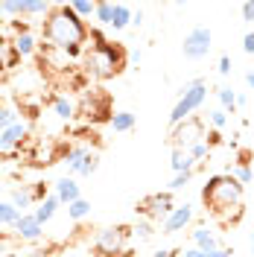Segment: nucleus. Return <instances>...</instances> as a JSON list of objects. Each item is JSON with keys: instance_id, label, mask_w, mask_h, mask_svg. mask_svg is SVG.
I'll return each instance as SVG.
<instances>
[{"instance_id": "1", "label": "nucleus", "mask_w": 254, "mask_h": 257, "mask_svg": "<svg viewBox=\"0 0 254 257\" xmlns=\"http://www.w3.org/2000/svg\"><path fill=\"white\" fill-rule=\"evenodd\" d=\"M88 32L91 30L85 27V21H79V18L73 15L67 3H56L50 9V15L41 21V38H44V44L64 50L70 59L85 56Z\"/></svg>"}, {"instance_id": "2", "label": "nucleus", "mask_w": 254, "mask_h": 257, "mask_svg": "<svg viewBox=\"0 0 254 257\" xmlns=\"http://www.w3.org/2000/svg\"><path fill=\"white\" fill-rule=\"evenodd\" d=\"M242 199L245 187L228 173H216L205 181L202 187V205L210 216H216L222 225H234L242 216Z\"/></svg>"}, {"instance_id": "3", "label": "nucleus", "mask_w": 254, "mask_h": 257, "mask_svg": "<svg viewBox=\"0 0 254 257\" xmlns=\"http://www.w3.org/2000/svg\"><path fill=\"white\" fill-rule=\"evenodd\" d=\"M126 62H129V53L123 44H99V47H85V56H82V70L91 76V79H114L126 70Z\"/></svg>"}, {"instance_id": "4", "label": "nucleus", "mask_w": 254, "mask_h": 257, "mask_svg": "<svg viewBox=\"0 0 254 257\" xmlns=\"http://www.w3.org/2000/svg\"><path fill=\"white\" fill-rule=\"evenodd\" d=\"M129 240H132V225H108L94 234L91 251L94 257H129Z\"/></svg>"}, {"instance_id": "5", "label": "nucleus", "mask_w": 254, "mask_h": 257, "mask_svg": "<svg viewBox=\"0 0 254 257\" xmlns=\"http://www.w3.org/2000/svg\"><path fill=\"white\" fill-rule=\"evenodd\" d=\"M207 99V82L199 76V79H190L184 82L181 88H178V99H175L173 111H170V126H178V123H184L187 117H193L196 108H202Z\"/></svg>"}, {"instance_id": "6", "label": "nucleus", "mask_w": 254, "mask_h": 257, "mask_svg": "<svg viewBox=\"0 0 254 257\" xmlns=\"http://www.w3.org/2000/svg\"><path fill=\"white\" fill-rule=\"evenodd\" d=\"M76 114H82L88 123H111L114 108H111V99L102 88H88L82 94V102L76 105Z\"/></svg>"}, {"instance_id": "7", "label": "nucleus", "mask_w": 254, "mask_h": 257, "mask_svg": "<svg viewBox=\"0 0 254 257\" xmlns=\"http://www.w3.org/2000/svg\"><path fill=\"white\" fill-rule=\"evenodd\" d=\"M173 208H175V199H173L170 190L149 193V196H143L141 202L135 205L138 216H141V219H152V222H164V219L173 213Z\"/></svg>"}, {"instance_id": "8", "label": "nucleus", "mask_w": 254, "mask_h": 257, "mask_svg": "<svg viewBox=\"0 0 254 257\" xmlns=\"http://www.w3.org/2000/svg\"><path fill=\"white\" fill-rule=\"evenodd\" d=\"M205 138H207L205 120H202V117H187L184 123H178V126L170 132V146H173V149H190V146L202 144Z\"/></svg>"}, {"instance_id": "9", "label": "nucleus", "mask_w": 254, "mask_h": 257, "mask_svg": "<svg viewBox=\"0 0 254 257\" xmlns=\"http://www.w3.org/2000/svg\"><path fill=\"white\" fill-rule=\"evenodd\" d=\"M210 50H213V32L207 30L205 24L193 27V30L184 35V41H181V53H184V59H190V62H202Z\"/></svg>"}, {"instance_id": "10", "label": "nucleus", "mask_w": 254, "mask_h": 257, "mask_svg": "<svg viewBox=\"0 0 254 257\" xmlns=\"http://www.w3.org/2000/svg\"><path fill=\"white\" fill-rule=\"evenodd\" d=\"M193 216H196V210H193V205H175L173 213L161 222V228H164V234H178V231H184V228H190L193 225Z\"/></svg>"}, {"instance_id": "11", "label": "nucleus", "mask_w": 254, "mask_h": 257, "mask_svg": "<svg viewBox=\"0 0 254 257\" xmlns=\"http://www.w3.org/2000/svg\"><path fill=\"white\" fill-rule=\"evenodd\" d=\"M30 138V126L24 120H18L15 126H9L6 132H0V152H12V149H21V144Z\"/></svg>"}, {"instance_id": "12", "label": "nucleus", "mask_w": 254, "mask_h": 257, "mask_svg": "<svg viewBox=\"0 0 254 257\" xmlns=\"http://www.w3.org/2000/svg\"><path fill=\"white\" fill-rule=\"evenodd\" d=\"M44 234V225L35 219V213H21V219L15 225V237L18 240H27V242H38Z\"/></svg>"}, {"instance_id": "13", "label": "nucleus", "mask_w": 254, "mask_h": 257, "mask_svg": "<svg viewBox=\"0 0 254 257\" xmlns=\"http://www.w3.org/2000/svg\"><path fill=\"white\" fill-rule=\"evenodd\" d=\"M53 193L59 196V202L62 205H73L76 199H82V187H79V181L76 178H70V176H62L56 184H53Z\"/></svg>"}, {"instance_id": "14", "label": "nucleus", "mask_w": 254, "mask_h": 257, "mask_svg": "<svg viewBox=\"0 0 254 257\" xmlns=\"http://www.w3.org/2000/svg\"><path fill=\"white\" fill-rule=\"evenodd\" d=\"M190 242L196 248H202V251H216V248H222V242L216 237V231H210L207 225H196L190 231Z\"/></svg>"}, {"instance_id": "15", "label": "nucleus", "mask_w": 254, "mask_h": 257, "mask_svg": "<svg viewBox=\"0 0 254 257\" xmlns=\"http://www.w3.org/2000/svg\"><path fill=\"white\" fill-rule=\"evenodd\" d=\"M38 47H41V44H38V38H35L32 32H21V35H15V38H12V50H15L21 59H30V56H35V53H38Z\"/></svg>"}, {"instance_id": "16", "label": "nucleus", "mask_w": 254, "mask_h": 257, "mask_svg": "<svg viewBox=\"0 0 254 257\" xmlns=\"http://www.w3.org/2000/svg\"><path fill=\"white\" fill-rule=\"evenodd\" d=\"M59 208H62V202H59V196H56V193H50L47 199H44V202H41L38 208L32 210V213H35V219H38L41 225H47L50 219L56 216V210H59Z\"/></svg>"}, {"instance_id": "17", "label": "nucleus", "mask_w": 254, "mask_h": 257, "mask_svg": "<svg viewBox=\"0 0 254 257\" xmlns=\"http://www.w3.org/2000/svg\"><path fill=\"white\" fill-rule=\"evenodd\" d=\"M50 105H53L59 120H73L76 117V105H73V99H67V94H56L50 99Z\"/></svg>"}, {"instance_id": "18", "label": "nucleus", "mask_w": 254, "mask_h": 257, "mask_svg": "<svg viewBox=\"0 0 254 257\" xmlns=\"http://www.w3.org/2000/svg\"><path fill=\"white\" fill-rule=\"evenodd\" d=\"M132 18H135V9L129 6V3H114V18H111V30L114 32H123L132 24Z\"/></svg>"}, {"instance_id": "19", "label": "nucleus", "mask_w": 254, "mask_h": 257, "mask_svg": "<svg viewBox=\"0 0 254 257\" xmlns=\"http://www.w3.org/2000/svg\"><path fill=\"white\" fill-rule=\"evenodd\" d=\"M170 167H173V173H187V170H196L199 164L190 158L187 149H173L170 152Z\"/></svg>"}, {"instance_id": "20", "label": "nucleus", "mask_w": 254, "mask_h": 257, "mask_svg": "<svg viewBox=\"0 0 254 257\" xmlns=\"http://www.w3.org/2000/svg\"><path fill=\"white\" fill-rule=\"evenodd\" d=\"M9 202H12V205L24 213L27 208H32V205H35V199H32V187H30V184H21V187H15V190L9 193Z\"/></svg>"}, {"instance_id": "21", "label": "nucleus", "mask_w": 254, "mask_h": 257, "mask_svg": "<svg viewBox=\"0 0 254 257\" xmlns=\"http://www.w3.org/2000/svg\"><path fill=\"white\" fill-rule=\"evenodd\" d=\"M18 62H21V56L12 50V41H9L6 35H0V70H9V67H15Z\"/></svg>"}, {"instance_id": "22", "label": "nucleus", "mask_w": 254, "mask_h": 257, "mask_svg": "<svg viewBox=\"0 0 254 257\" xmlns=\"http://www.w3.org/2000/svg\"><path fill=\"white\" fill-rule=\"evenodd\" d=\"M216 99H219V108H222L225 114H234V111H237V91H234L231 85L216 88Z\"/></svg>"}, {"instance_id": "23", "label": "nucleus", "mask_w": 254, "mask_h": 257, "mask_svg": "<svg viewBox=\"0 0 254 257\" xmlns=\"http://www.w3.org/2000/svg\"><path fill=\"white\" fill-rule=\"evenodd\" d=\"M108 126H111L114 132H120V135H126V132L135 128V114L132 111H114V117H111Z\"/></svg>"}, {"instance_id": "24", "label": "nucleus", "mask_w": 254, "mask_h": 257, "mask_svg": "<svg viewBox=\"0 0 254 257\" xmlns=\"http://www.w3.org/2000/svg\"><path fill=\"white\" fill-rule=\"evenodd\" d=\"M96 170H99V149H91L88 155H85V161H82V167H79V173H76V178H88V176H94Z\"/></svg>"}, {"instance_id": "25", "label": "nucleus", "mask_w": 254, "mask_h": 257, "mask_svg": "<svg viewBox=\"0 0 254 257\" xmlns=\"http://www.w3.org/2000/svg\"><path fill=\"white\" fill-rule=\"evenodd\" d=\"M132 237H135V240H152V237H155V222H152V219H138V222L132 225Z\"/></svg>"}, {"instance_id": "26", "label": "nucleus", "mask_w": 254, "mask_h": 257, "mask_svg": "<svg viewBox=\"0 0 254 257\" xmlns=\"http://www.w3.org/2000/svg\"><path fill=\"white\" fill-rule=\"evenodd\" d=\"M67 6H70V12L79 18V21H88V18L96 15V3H91V0H73Z\"/></svg>"}, {"instance_id": "27", "label": "nucleus", "mask_w": 254, "mask_h": 257, "mask_svg": "<svg viewBox=\"0 0 254 257\" xmlns=\"http://www.w3.org/2000/svg\"><path fill=\"white\" fill-rule=\"evenodd\" d=\"M228 176H234L245 187V184L254 181V170H251V164H234V167H228Z\"/></svg>"}, {"instance_id": "28", "label": "nucleus", "mask_w": 254, "mask_h": 257, "mask_svg": "<svg viewBox=\"0 0 254 257\" xmlns=\"http://www.w3.org/2000/svg\"><path fill=\"white\" fill-rule=\"evenodd\" d=\"M88 213H91V202H88V199H76L73 205H67V216H70L73 222H82Z\"/></svg>"}, {"instance_id": "29", "label": "nucleus", "mask_w": 254, "mask_h": 257, "mask_svg": "<svg viewBox=\"0 0 254 257\" xmlns=\"http://www.w3.org/2000/svg\"><path fill=\"white\" fill-rule=\"evenodd\" d=\"M56 3H44V0H24V18L27 15H50V9H53Z\"/></svg>"}, {"instance_id": "30", "label": "nucleus", "mask_w": 254, "mask_h": 257, "mask_svg": "<svg viewBox=\"0 0 254 257\" xmlns=\"http://www.w3.org/2000/svg\"><path fill=\"white\" fill-rule=\"evenodd\" d=\"M18 219H21V210L12 202H0V225H12L15 228Z\"/></svg>"}, {"instance_id": "31", "label": "nucleus", "mask_w": 254, "mask_h": 257, "mask_svg": "<svg viewBox=\"0 0 254 257\" xmlns=\"http://www.w3.org/2000/svg\"><path fill=\"white\" fill-rule=\"evenodd\" d=\"M96 21L102 24V27H111V18H114V3L111 0H102V3H96Z\"/></svg>"}, {"instance_id": "32", "label": "nucleus", "mask_w": 254, "mask_h": 257, "mask_svg": "<svg viewBox=\"0 0 254 257\" xmlns=\"http://www.w3.org/2000/svg\"><path fill=\"white\" fill-rule=\"evenodd\" d=\"M207 123H210L213 132H222V128L228 126V114H225L222 108H213V111H207Z\"/></svg>"}, {"instance_id": "33", "label": "nucleus", "mask_w": 254, "mask_h": 257, "mask_svg": "<svg viewBox=\"0 0 254 257\" xmlns=\"http://www.w3.org/2000/svg\"><path fill=\"white\" fill-rule=\"evenodd\" d=\"M0 12L3 15H12L15 21L24 18V0H6V3H0Z\"/></svg>"}, {"instance_id": "34", "label": "nucleus", "mask_w": 254, "mask_h": 257, "mask_svg": "<svg viewBox=\"0 0 254 257\" xmlns=\"http://www.w3.org/2000/svg\"><path fill=\"white\" fill-rule=\"evenodd\" d=\"M15 123H18V111H15V108L0 105V132H6V128L15 126Z\"/></svg>"}, {"instance_id": "35", "label": "nucleus", "mask_w": 254, "mask_h": 257, "mask_svg": "<svg viewBox=\"0 0 254 257\" xmlns=\"http://www.w3.org/2000/svg\"><path fill=\"white\" fill-rule=\"evenodd\" d=\"M193 176H196V170H187V173H175L173 181H170V193L173 190H181V187H187L193 181Z\"/></svg>"}, {"instance_id": "36", "label": "nucleus", "mask_w": 254, "mask_h": 257, "mask_svg": "<svg viewBox=\"0 0 254 257\" xmlns=\"http://www.w3.org/2000/svg\"><path fill=\"white\" fill-rule=\"evenodd\" d=\"M187 152H190V158L196 161V164H205V161L210 158V146H207L205 141H202V144H196V146H190Z\"/></svg>"}, {"instance_id": "37", "label": "nucleus", "mask_w": 254, "mask_h": 257, "mask_svg": "<svg viewBox=\"0 0 254 257\" xmlns=\"http://www.w3.org/2000/svg\"><path fill=\"white\" fill-rule=\"evenodd\" d=\"M30 187H32V199H35V205H41V202L50 196V190H47L44 181H35V184H30Z\"/></svg>"}, {"instance_id": "38", "label": "nucleus", "mask_w": 254, "mask_h": 257, "mask_svg": "<svg viewBox=\"0 0 254 257\" xmlns=\"http://www.w3.org/2000/svg\"><path fill=\"white\" fill-rule=\"evenodd\" d=\"M216 70H219V76H231V56H228V53H222V56H219Z\"/></svg>"}, {"instance_id": "39", "label": "nucleus", "mask_w": 254, "mask_h": 257, "mask_svg": "<svg viewBox=\"0 0 254 257\" xmlns=\"http://www.w3.org/2000/svg\"><path fill=\"white\" fill-rule=\"evenodd\" d=\"M239 15H242V21H254V0L239 6Z\"/></svg>"}, {"instance_id": "40", "label": "nucleus", "mask_w": 254, "mask_h": 257, "mask_svg": "<svg viewBox=\"0 0 254 257\" xmlns=\"http://www.w3.org/2000/svg\"><path fill=\"white\" fill-rule=\"evenodd\" d=\"M242 50H245L248 56H254V32H245V35H242Z\"/></svg>"}, {"instance_id": "41", "label": "nucleus", "mask_w": 254, "mask_h": 257, "mask_svg": "<svg viewBox=\"0 0 254 257\" xmlns=\"http://www.w3.org/2000/svg\"><path fill=\"white\" fill-rule=\"evenodd\" d=\"M181 257H207V251H202V248L190 245V248H184V251H181Z\"/></svg>"}, {"instance_id": "42", "label": "nucleus", "mask_w": 254, "mask_h": 257, "mask_svg": "<svg viewBox=\"0 0 254 257\" xmlns=\"http://www.w3.org/2000/svg\"><path fill=\"white\" fill-rule=\"evenodd\" d=\"M205 144H207V146H216V144H222V135H219V132H210V135L205 138Z\"/></svg>"}, {"instance_id": "43", "label": "nucleus", "mask_w": 254, "mask_h": 257, "mask_svg": "<svg viewBox=\"0 0 254 257\" xmlns=\"http://www.w3.org/2000/svg\"><path fill=\"white\" fill-rule=\"evenodd\" d=\"M178 254H181L178 248H161V251H155L152 257H178Z\"/></svg>"}, {"instance_id": "44", "label": "nucleus", "mask_w": 254, "mask_h": 257, "mask_svg": "<svg viewBox=\"0 0 254 257\" xmlns=\"http://www.w3.org/2000/svg\"><path fill=\"white\" fill-rule=\"evenodd\" d=\"M231 254H234V251H231V248H225V245H222V248H216V251H207V257H231Z\"/></svg>"}, {"instance_id": "45", "label": "nucleus", "mask_w": 254, "mask_h": 257, "mask_svg": "<svg viewBox=\"0 0 254 257\" xmlns=\"http://www.w3.org/2000/svg\"><path fill=\"white\" fill-rule=\"evenodd\" d=\"M129 59H132V62H135V64H141L143 53H141V50H132V53H129Z\"/></svg>"}, {"instance_id": "46", "label": "nucleus", "mask_w": 254, "mask_h": 257, "mask_svg": "<svg viewBox=\"0 0 254 257\" xmlns=\"http://www.w3.org/2000/svg\"><path fill=\"white\" fill-rule=\"evenodd\" d=\"M248 105V96L245 94H237V108H245Z\"/></svg>"}, {"instance_id": "47", "label": "nucleus", "mask_w": 254, "mask_h": 257, "mask_svg": "<svg viewBox=\"0 0 254 257\" xmlns=\"http://www.w3.org/2000/svg\"><path fill=\"white\" fill-rule=\"evenodd\" d=\"M245 85L254 91V70H248V73H245Z\"/></svg>"}, {"instance_id": "48", "label": "nucleus", "mask_w": 254, "mask_h": 257, "mask_svg": "<svg viewBox=\"0 0 254 257\" xmlns=\"http://www.w3.org/2000/svg\"><path fill=\"white\" fill-rule=\"evenodd\" d=\"M248 245H251V254H254V231L248 234Z\"/></svg>"}, {"instance_id": "49", "label": "nucleus", "mask_w": 254, "mask_h": 257, "mask_svg": "<svg viewBox=\"0 0 254 257\" xmlns=\"http://www.w3.org/2000/svg\"><path fill=\"white\" fill-rule=\"evenodd\" d=\"M0 15H3V12H0Z\"/></svg>"}]
</instances>
